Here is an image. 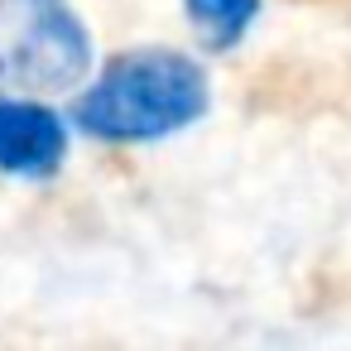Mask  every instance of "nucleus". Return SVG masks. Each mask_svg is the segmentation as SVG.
<instances>
[{
    "label": "nucleus",
    "instance_id": "1",
    "mask_svg": "<svg viewBox=\"0 0 351 351\" xmlns=\"http://www.w3.org/2000/svg\"><path fill=\"white\" fill-rule=\"evenodd\" d=\"M207 106L212 87L197 58L178 49H130L87 82L73 101V121L101 145H149L188 130Z\"/></svg>",
    "mask_w": 351,
    "mask_h": 351
},
{
    "label": "nucleus",
    "instance_id": "2",
    "mask_svg": "<svg viewBox=\"0 0 351 351\" xmlns=\"http://www.w3.org/2000/svg\"><path fill=\"white\" fill-rule=\"evenodd\" d=\"M87 68L92 34L68 0H0V82L10 92H73Z\"/></svg>",
    "mask_w": 351,
    "mask_h": 351
},
{
    "label": "nucleus",
    "instance_id": "3",
    "mask_svg": "<svg viewBox=\"0 0 351 351\" xmlns=\"http://www.w3.org/2000/svg\"><path fill=\"white\" fill-rule=\"evenodd\" d=\"M68 159V125L29 92L0 97V173L44 183Z\"/></svg>",
    "mask_w": 351,
    "mask_h": 351
},
{
    "label": "nucleus",
    "instance_id": "4",
    "mask_svg": "<svg viewBox=\"0 0 351 351\" xmlns=\"http://www.w3.org/2000/svg\"><path fill=\"white\" fill-rule=\"evenodd\" d=\"M183 15L212 53H226L260 20V0H183Z\"/></svg>",
    "mask_w": 351,
    "mask_h": 351
}]
</instances>
